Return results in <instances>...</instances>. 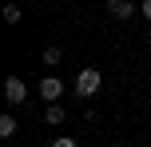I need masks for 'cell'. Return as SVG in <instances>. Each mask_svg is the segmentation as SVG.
<instances>
[{"mask_svg": "<svg viewBox=\"0 0 151 147\" xmlns=\"http://www.w3.org/2000/svg\"><path fill=\"white\" fill-rule=\"evenodd\" d=\"M96 92H99V72L96 68H83L80 76H76V95L88 100V95H96Z\"/></svg>", "mask_w": 151, "mask_h": 147, "instance_id": "1", "label": "cell"}, {"mask_svg": "<svg viewBox=\"0 0 151 147\" xmlns=\"http://www.w3.org/2000/svg\"><path fill=\"white\" fill-rule=\"evenodd\" d=\"M4 100L12 103V108H20V103L28 100V87H24L20 76H8V80H4Z\"/></svg>", "mask_w": 151, "mask_h": 147, "instance_id": "2", "label": "cell"}, {"mask_svg": "<svg viewBox=\"0 0 151 147\" xmlns=\"http://www.w3.org/2000/svg\"><path fill=\"white\" fill-rule=\"evenodd\" d=\"M40 95H44V100H48V108H52V103L64 95V84H60L56 76H44V80H40Z\"/></svg>", "mask_w": 151, "mask_h": 147, "instance_id": "3", "label": "cell"}, {"mask_svg": "<svg viewBox=\"0 0 151 147\" xmlns=\"http://www.w3.org/2000/svg\"><path fill=\"white\" fill-rule=\"evenodd\" d=\"M107 12H111L115 20H127V16L139 12V4H131V0H107Z\"/></svg>", "mask_w": 151, "mask_h": 147, "instance_id": "4", "label": "cell"}, {"mask_svg": "<svg viewBox=\"0 0 151 147\" xmlns=\"http://www.w3.org/2000/svg\"><path fill=\"white\" fill-rule=\"evenodd\" d=\"M0 135H4V139L16 135V115H0Z\"/></svg>", "mask_w": 151, "mask_h": 147, "instance_id": "5", "label": "cell"}, {"mask_svg": "<svg viewBox=\"0 0 151 147\" xmlns=\"http://www.w3.org/2000/svg\"><path fill=\"white\" fill-rule=\"evenodd\" d=\"M44 119H48L52 127H56V123H64V108H60V103H52V108L44 111Z\"/></svg>", "mask_w": 151, "mask_h": 147, "instance_id": "6", "label": "cell"}, {"mask_svg": "<svg viewBox=\"0 0 151 147\" xmlns=\"http://www.w3.org/2000/svg\"><path fill=\"white\" fill-rule=\"evenodd\" d=\"M4 20H8V24H20V8L8 4V8H4Z\"/></svg>", "mask_w": 151, "mask_h": 147, "instance_id": "7", "label": "cell"}, {"mask_svg": "<svg viewBox=\"0 0 151 147\" xmlns=\"http://www.w3.org/2000/svg\"><path fill=\"white\" fill-rule=\"evenodd\" d=\"M44 64H60V48H48V52H44Z\"/></svg>", "mask_w": 151, "mask_h": 147, "instance_id": "8", "label": "cell"}, {"mask_svg": "<svg viewBox=\"0 0 151 147\" xmlns=\"http://www.w3.org/2000/svg\"><path fill=\"white\" fill-rule=\"evenodd\" d=\"M52 147H76V139H68V135H60V139H52Z\"/></svg>", "mask_w": 151, "mask_h": 147, "instance_id": "9", "label": "cell"}, {"mask_svg": "<svg viewBox=\"0 0 151 147\" xmlns=\"http://www.w3.org/2000/svg\"><path fill=\"white\" fill-rule=\"evenodd\" d=\"M139 12H143L147 20H151V0H143V4H139Z\"/></svg>", "mask_w": 151, "mask_h": 147, "instance_id": "10", "label": "cell"}]
</instances>
